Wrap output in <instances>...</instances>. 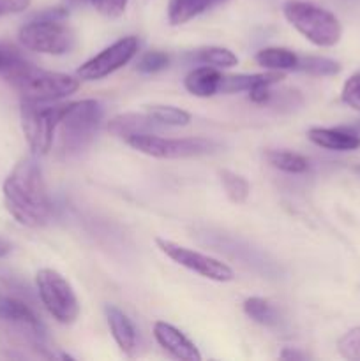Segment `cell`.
Masks as SVG:
<instances>
[{
	"label": "cell",
	"mask_w": 360,
	"mask_h": 361,
	"mask_svg": "<svg viewBox=\"0 0 360 361\" xmlns=\"http://www.w3.org/2000/svg\"><path fill=\"white\" fill-rule=\"evenodd\" d=\"M4 204L11 217L25 228H44L52 219V200L35 159L23 157L14 164L2 185Z\"/></svg>",
	"instance_id": "1"
},
{
	"label": "cell",
	"mask_w": 360,
	"mask_h": 361,
	"mask_svg": "<svg viewBox=\"0 0 360 361\" xmlns=\"http://www.w3.org/2000/svg\"><path fill=\"white\" fill-rule=\"evenodd\" d=\"M2 76L20 95L21 101L59 102L76 94L80 88L78 76L39 69L25 59L14 63Z\"/></svg>",
	"instance_id": "2"
},
{
	"label": "cell",
	"mask_w": 360,
	"mask_h": 361,
	"mask_svg": "<svg viewBox=\"0 0 360 361\" xmlns=\"http://www.w3.org/2000/svg\"><path fill=\"white\" fill-rule=\"evenodd\" d=\"M21 44L44 55H66L76 46V32L67 23L66 7H52L35 14L18 32Z\"/></svg>",
	"instance_id": "3"
},
{
	"label": "cell",
	"mask_w": 360,
	"mask_h": 361,
	"mask_svg": "<svg viewBox=\"0 0 360 361\" xmlns=\"http://www.w3.org/2000/svg\"><path fill=\"white\" fill-rule=\"evenodd\" d=\"M104 109L99 101L67 102L59 123V152L64 157L80 154L92 143L102 122Z\"/></svg>",
	"instance_id": "4"
},
{
	"label": "cell",
	"mask_w": 360,
	"mask_h": 361,
	"mask_svg": "<svg viewBox=\"0 0 360 361\" xmlns=\"http://www.w3.org/2000/svg\"><path fill=\"white\" fill-rule=\"evenodd\" d=\"M282 14L288 23L314 46L330 48L341 41V23L337 16L325 7L304 0H288L282 6Z\"/></svg>",
	"instance_id": "5"
},
{
	"label": "cell",
	"mask_w": 360,
	"mask_h": 361,
	"mask_svg": "<svg viewBox=\"0 0 360 361\" xmlns=\"http://www.w3.org/2000/svg\"><path fill=\"white\" fill-rule=\"evenodd\" d=\"M66 104L21 101L20 116L25 140L35 155L49 154Z\"/></svg>",
	"instance_id": "6"
},
{
	"label": "cell",
	"mask_w": 360,
	"mask_h": 361,
	"mask_svg": "<svg viewBox=\"0 0 360 361\" xmlns=\"http://www.w3.org/2000/svg\"><path fill=\"white\" fill-rule=\"evenodd\" d=\"M134 150L155 159H191L210 155L219 150V143L208 137H164L157 134H138L126 140Z\"/></svg>",
	"instance_id": "7"
},
{
	"label": "cell",
	"mask_w": 360,
	"mask_h": 361,
	"mask_svg": "<svg viewBox=\"0 0 360 361\" xmlns=\"http://www.w3.org/2000/svg\"><path fill=\"white\" fill-rule=\"evenodd\" d=\"M39 298L49 316L60 324H73L80 316V302L66 277L52 268H42L35 275Z\"/></svg>",
	"instance_id": "8"
},
{
	"label": "cell",
	"mask_w": 360,
	"mask_h": 361,
	"mask_svg": "<svg viewBox=\"0 0 360 361\" xmlns=\"http://www.w3.org/2000/svg\"><path fill=\"white\" fill-rule=\"evenodd\" d=\"M155 245L169 259L175 261L176 264L201 275V277L208 279V281L232 282L235 279V274H233V270L228 264L215 259V257L207 256V254L196 252V250L187 249V247L179 245V243L166 238H155Z\"/></svg>",
	"instance_id": "9"
},
{
	"label": "cell",
	"mask_w": 360,
	"mask_h": 361,
	"mask_svg": "<svg viewBox=\"0 0 360 361\" xmlns=\"http://www.w3.org/2000/svg\"><path fill=\"white\" fill-rule=\"evenodd\" d=\"M138 48H140V42L134 35L119 39L112 46L102 49L101 53L81 63L76 71V76L83 81L102 80V78L109 76L115 71L127 66L138 53Z\"/></svg>",
	"instance_id": "10"
},
{
	"label": "cell",
	"mask_w": 360,
	"mask_h": 361,
	"mask_svg": "<svg viewBox=\"0 0 360 361\" xmlns=\"http://www.w3.org/2000/svg\"><path fill=\"white\" fill-rule=\"evenodd\" d=\"M154 337L157 344L173 358L182 361H201V355L194 342L173 324L157 321L154 324Z\"/></svg>",
	"instance_id": "11"
},
{
	"label": "cell",
	"mask_w": 360,
	"mask_h": 361,
	"mask_svg": "<svg viewBox=\"0 0 360 361\" xmlns=\"http://www.w3.org/2000/svg\"><path fill=\"white\" fill-rule=\"evenodd\" d=\"M0 321L27 328L30 334H34L39 338L44 337V324L41 323L37 314L23 300L16 298V296L0 293Z\"/></svg>",
	"instance_id": "12"
},
{
	"label": "cell",
	"mask_w": 360,
	"mask_h": 361,
	"mask_svg": "<svg viewBox=\"0 0 360 361\" xmlns=\"http://www.w3.org/2000/svg\"><path fill=\"white\" fill-rule=\"evenodd\" d=\"M307 137L314 145L327 150L352 152L360 148V136L353 133L348 126L344 127H313L307 130Z\"/></svg>",
	"instance_id": "13"
},
{
	"label": "cell",
	"mask_w": 360,
	"mask_h": 361,
	"mask_svg": "<svg viewBox=\"0 0 360 361\" xmlns=\"http://www.w3.org/2000/svg\"><path fill=\"white\" fill-rule=\"evenodd\" d=\"M284 80V74L279 71L258 74H222L219 83V94H240V92H253L261 87H274Z\"/></svg>",
	"instance_id": "14"
},
{
	"label": "cell",
	"mask_w": 360,
	"mask_h": 361,
	"mask_svg": "<svg viewBox=\"0 0 360 361\" xmlns=\"http://www.w3.org/2000/svg\"><path fill=\"white\" fill-rule=\"evenodd\" d=\"M162 127L164 126L155 122L148 113H122V115L113 116L108 122L109 133L124 141L138 134H155Z\"/></svg>",
	"instance_id": "15"
},
{
	"label": "cell",
	"mask_w": 360,
	"mask_h": 361,
	"mask_svg": "<svg viewBox=\"0 0 360 361\" xmlns=\"http://www.w3.org/2000/svg\"><path fill=\"white\" fill-rule=\"evenodd\" d=\"M104 312L109 331H112L120 351L127 356H134L138 349V331L134 328L133 321L115 305H106Z\"/></svg>",
	"instance_id": "16"
},
{
	"label": "cell",
	"mask_w": 360,
	"mask_h": 361,
	"mask_svg": "<svg viewBox=\"0 0 360 361\" xmlns=\"http://www.w3.org/2000/svg\"><path fill=\"white\" fill-rule=\"evenodd\" d=\"M226 2L229 0H168V21L179 27Z\"/></svg>",
	"instance_id": "17"
},
{
	"label": "cell",
	"mask_w": 360,
	"mask_h": 361,
	"mask_svg": "<svg viewBox=\"0 0 360 361\" xmlns=\"http://www.w3.org/2000/svg\"><path fill=\"white\" fill-rule=\"evenodd\" d=\"M221 76L217 67L212 66H201L191 71L184 80V87L189 94L196 95V97H212V95L219 94V83H221Z\"/></svg>",
	"instance_id": "18"
},
{
	"label": "cell",
	"mask_w": 360,
	"mask_h": 361,
	"mask_svg": "<svg viewBox=\"0 0 360 361\" xmlns=\"http://www.w3.org/2000/svg\"><path fill=\"white\" fill-rule=\"evenodd\" d=\"M258 66L268 71H295L296 63H299V55L288 48H281V46H268V48L260 49L254 56Z\"/></svg>",
	"instance_id": "19"
},
{
	"label": "cell",
	"mask_w": 360,
	"mask_h": 361,
	"mask_svg": "<svg viewBox=\"0 0 360 361\" xmlns=\"http://www.w3.org/2000/svg\"><path fill=\"white\" fill-rule=\"evenodd\" d=\"M265 161L272 168L292 173V175H300V173H306L309 169V161L304 155L288 150H267L265 152Z\"/></svg>",
	"instance_id": "20"
},
{
	"label": "cell",
	"mask_w": 360,
	"mask_h": 361,
	"mask_svg": "<svg viewBox=\"0 0 360 361\" xmlns=\"http://www.w3.org/2000/svg\"><path fill=\"white\" fill-rule=\"evenodd\" d=\"M244 312L247 317L254 321V323L261 324V326H277L279 324V312L268 300L260 298V296H251L244 302Z\"/></svg>",
	"instance_id": "21"
},
{
	"label": "cell",
	"mask_w": 360,
	"mask_h": 361,
	"mask_svg": "<svg viewBox=\"0 0 360 361\" xmlns=\"http://www.w3.org/2000/svg\"><path fill=\"white\" fill-rule=\"evenodd\" d=\"M145 113L164 127H184L191 122V113L169 104H147Z\"/></svg>",
	"instance_id": "22"
},
{
	"label": "cell",
	"mask_w": 360,
	"mask_h": 361,
	"mask_svg": "<svg viewBox=\"0 0 360 361\" xmlns=\"http://www.w3.org/2000/svg\"><path fill=\"white\" fill-rule=\"evenodd\" d=\"M193 59L203 66H212L217 69H229L239 63L235 53L229 51L228 48H221V46H205V48L196 49Z\"/></svg>",
	"instance_id": "23"
},
{
	"label": "cell",
	"mask_w": 360,
	"mask_h": 361,
	"mask_svg": "<svg viewBox=\"0 0 360 361\" xmlns=\"http://www.w3.org/2000/svg\"><path fill=\"white\" fill-rule=\"evenodd\" d=\"M295 71L311 74V76H335L341 73V63L337 60L327 59V56L299 55V63H296Z\"/></svg>",
	"instance_id": "24"
},
{
	"label": "cell",
	"mask_w": 360,
	"mask_h": 361,
	"mask_svg": "<svg viewBox=\"0 0 360 361\" xmlns=\"http://www.w3.org/2000/svg\"><path fill=\"white\" fill-rule=\"evenodd\" d=\"M219 178H221L222 189H224L226 196L233 201V203H244L249 197L251 185L244 176L236 175V173L222 169L219 171Z\"/></svg>",
	"instance_id": "25"
},
{
	"label": "cell",
	"mask_w": 360,
	"mask_h": 361,
	"mask_svg": "<svg viewBox=\"0 0 360 361\" xmlns=\"http://www.w3.org/2000/svg\"><path fill=\"white\" fill-rule=\"evenodd\" d=\"M169 66V55L164 51H159V49H152L141 55V59L138 60L136 69L141 74H155L159 71L166 69Z\"/></svg>",
	"instance_id": "26"
},
{
	"label": "cell",
	"mask_w": 360,
	"mask_h": 361,
	"mask_svg": "<svg viewBox=\"0 0 360 361\" xmlns=\"http://www.w3.org/2000/svg\"><path fill=\"white\" fill-rule=\"evenodd\" d=\"M337 351L342 358L360 361V326L346 331L337 342Z\"/></svg>",
	"instance_id": "27"
},
{
	"label": "cell",
	"mask_w": 360,
	"mask_h": 361,
	"mask_svg": "<svg viewBox=\"0 0 360 361\" xmlns=\"http://www.w3.org/2000/svg\"><path fill=\"white\" fill-rule=\"evenodd\" d=\"M341 99L346 106L360 111V73L352 74L342 87Z\"/></svg>",
	"instance_id": "28"
},
{
	"label": "cell",
	"mask_w": 360,
	"mask_h": 361,
	"mask_svg": "<svg viewBox=\"0 0 360 361\" xmlns=\"http://www.w3.org/2000/svg\"><path fill=\"white\" fill-rule=\"evenodd\" d=\"M87 4L106 18H120L127 7V0H87Z\"/></svg>",
	"instance_id": "29"
},
{
	"label": "cell",
	"mask_w": 360,
	"mask_h": 361,
	"mask_svg": "<svg viewBox=\"0 0 360 361\" xmlns=\"http://www.w3.org/2000/svg\"><path fill=\"white\" fill-rule=\"evenodd\" d=\"M23 59L25 56L21 55V51L16 46L9 44V42H0V74L9 71L14 63H18Z\"/></svg>",
	"instance_id": "30"
},
{
	"label": "cell",
	"mask_w": 360,
	"mask_h": 361,
	"mask_svg": "<svg viewBox=\"0 0 360 361\" xmlns=\"http://www.w3.org/2000/svg\"><path fill=\"white\" fill-rule=\"evenodd\" d=\"M32 0H0V16L13 13H21L30 6Z\"/></svg>",
	"instance_id": "31"
},
{
	"label": "cell",
	"mask_w": 360,
	"mask_h": 361,
	"mask_svg": "<svg viewBox=\"0 0 360 361\" xmlns=\"http://www.w3.org/2000/svg\"><path fill=\"white\" fill-rule=\"evenodd\" d=\"M279 358H282V360H306L307 355H306V353L296 351V349L286 348L284 351H282L281 355H279Z\"/></svg>",
	"instance_id": "32"
},
{
	"label": "cell",
	"mask_w": 360,
	"mask_h": 361,
	"mask_svg": "<svg viewBox=\"0 0 360 361\" xmlns=\"http://www.w3.org/2000/svg\"><path fill=\"white\" fill-rule=\"evenodd\" d=\"M11 249H13V247H11L9 242H6V240H0V259H2V257H6L7 254L11 252Z\"/></svg>",
	"instance_id": "33"
},
{
	"label": "cell",
	"mask_w": 360,
	"mask_h": 361,
	"mask_svg": "<svg viewBox=\"0 0 360 361\" xmlns=\"http://www.w3.org/2000/svg\"><path fill=\"white\" fill-rule=\"evenodd\" d=\"M348 127L353 130V133H356L360 136V120L356 123H353V126H348Z\"/></svg>",
	"instance_id": "34"
}]
</instances>
